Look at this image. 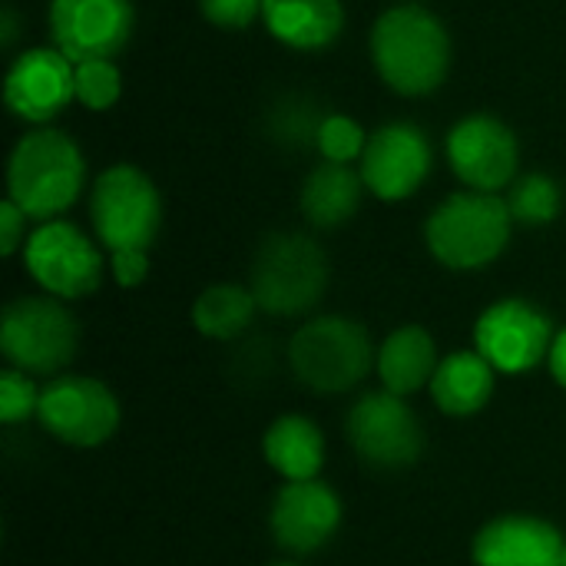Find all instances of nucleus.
Wrapping results in <instances>:
<instances>
[{"label":"nucleus","instance_id":"nucleus-1","mask_svg":"<svg viewBox=\"0 0 566 566\" xmlns=\"http://www.w3.org/2000/svg\"><path fill=\"white\" fill-rule=\"evenodd\" d=\"M86 186V159L73 136L53 126L27 129L7 159V199L30 222L63 219Z\"/></svg>","mask_w":566,"mask_h":566},{"label":"nucleus","instance_id":"nucleus-2","mask_svg":"<svg viewBox=\"0 0 566 566\" xmlns=\"http://www.w3.org/2000/svg\"><path fill=\"white\" fill-rule=\"evenodd\" d=\"M371 63L395 93L428 96L451 70V36L428 7L398 3L371 27Z\"/></svg>","mask_w":566,"mask_h":566},{"label":"nucleus","instance_id":"nucleus-3","mask_svg":"<svg viewBox=\"0 0 566 566\" xmlns=\"http://www.w3.org/2000/svg\"><path fill=\"white\" fill-rule=\"evenodd\" d=\"M292 378L312 395H348L368 381L378 345L352 315H308L285 345Z\"/></svg>","mask_w":566,"mask_h":566},{"label":"nucleus","instance_id":"nucleus-4","mask_svg":"<svg viewBox=\"0 0 566 566\" xmlns=\"http://www.w3.org/2000/svg\"><path fill=\"white\" fill-rule=\"evenodd\" d=\"M514 216L504 196L461 189L441 199L424 222L431 259L451 272H478L494 265L511 245Z\"/></svg>","mask_w":566,"mask_h":566},{"label":"nucleus","instance_id":"nucleus-5","mask_svg":"<svg viewBox=\"0 0 566 566\" xmlns=\"http://www.w3.org/2000/svg\"><path fill=\"white\" fill-rule=\"evenodd\" d=\"M332 265L325 249L305 232H272L259 242L249 289L272 318H305L325 298Z\"/></svg>","mask_w":566,"mask_h":566},{"label":"nucleus","instance_id":"nucleus-6","mask_svg":"<svg viewBox=\"0 0 566 566\" xmlns=\"http://www.w3.org/2000/svg\"><path fill=\"white\" fill-rule=\"evenodd\" d=\"M80 322L70 302L53 295H20L0 312V355L10 368L30 378L63 375L80 352Z\"/></svg>","mask_w":566,"mask_h":566},{"label":"nucleus","instance_id":"nucleus-7","mask_svg":"<svg viewBox=\"0 0 566 566\" xmlns=\"http://www.w3.org/2000/svg\"><path fill=\"white\" fill-rule=\"evenodd\" d=\"M20 259L33 285L60 302L90 298L103 285L109 269L106 249L70 219L36 222V229H30L27 235Z\"/></svg>","mask_w":566,"mask_h":566},{"label":"nucleus","instance_id":"nucleus-8","mask_svg":"<svg viewBox=\"0 0 566 566\" xmlns=\"http://www.w3.org/2000/svg\"><path fill=\"white\" fill-rule=\"evenodd\" d=\"M90 222L96 242L106 252H123V249L149 252L163 226V196L139 166L116 163L103 169L93 182Z\"/></svg>","mask_w":566,"mask_h":566},{"label":"nucleus","instance_id":"nucleus-9","mask_svg":"<svg viewBox=\"0 0 566 566\" xmlns=\"http://www.w3.org/2000/svg\"><path fill=\"white\" fill-rule=\"evenodd\" d=\"M36 424L43 434L66 448L93 451L116 438L123 424V408L116 391L96 375L63 371L43 381Z\"/></svg>","mask_w":566,"mask_h":566},{"label":"nucleus","instance_id":"nucleus-10","mask_svg":"<svg viewBox=\"0 0 566 566\" xmlns=\"http://www.w3.org/2000/svg\"><path fill=\"white\" fill-rule=\"evenodd\" d=\"M345 438L358 461L375 471H408L424 454V424L408 398L385 388L365 391L345 418Z\"/></svg>","mask_w":566,"mask_h":566},{"label":"nucleus","instance_id":"nucleus-11","mask_svg":"<svg viewBox=\"0 0 566 566\" xmlns=\"http://www.w3.org/2000/svg\"><path fill=\"white\" fill-rule=\"evenodd\" d=\"M554 335V318L537 302L507 295L491 302L474 318L471 348H478L497 368V375H527L547 365Z\"/></svg>","mask_w":566,"mask_h":566},{"label":"nucleus","instance_id":"nucleus-12","mask_svg":"<svg viewBox=\"0 0 566 566\" xmlns=\"http://www.w3.org/2000/svg\"><path fill=\"white\" fill-rule=\"evenodd\" d=\"M46 23L70 63L116 60L133 36L136 10L133 0H50Z\"/></svg>","mask_w":566,"mask_h":566},{"label":"nucleus","instance_id":"nucleus-13","mask_svg":"<svg viewBox=\"0 0 566 566\" xmlns=\"http://www.w3.org/2000/svg\"><path fill=\"white\" fill-rule=\"evenodd\" d=\"M342 524L345 504L338 491L322 478L282 484L269 504V534L292 557L325 551L342 531Z\"/></svg>","mask_w":566,"mask_h":566},{"label":"nucleus","instance_id":"nucleus-14","mask_svg":"<svg viewBox=\"0 0 566 566\" xmlns=\"http://www.w3.org/2000/svg\"><path fill=\"white\" fill-rule=\"evenodd\" d=\"M431 163L434 153L424 129L408 119H391L368 136L365 156L358 159V172L375 199L401 202L424 186Z\"/></svg>","mask_w":566,"mask_h":566},{"label":"nucleus","instance_id":"nucleus-15","mask_svg":"<svg viewBox=\"0 0 566 566\" xmlns=\"http://www.w3.org/2000/svg\"><path fill=\"white\" fill-rule=\"evenodd\" d=\"M448 163L464 189L497 196L517 179L521 146L504 119L474 113L454 123V129L448 133Z\"/></svg>","mask_w":566,"mask_h":566},{"label":"nucleus","instance_id":"nucleus-16","mask_svg":"<svg viewBox=\"0 0 566 566\" xmlns=\"http://www.w3.org/2000/svg\"><path fill=\"white\" fill-rule=\"evenodd\" d=\"M76 99V63L56 46L23 50L3 76L7 109L33 126H46Z\"/></svg>","mask_w":566,"mask_h":566},{"label":"nucleus","instance_id":"nucleus-17","mask_svg":"<svg viewBox=\"0 0 566 566\" xmlns=\"http://www.w3.org/2000/svg\"><path fill=\"white\" fill-rule=\"evenodd\" d=\"M566 537L537 514H497L471 537L474 566H560Z\"/></svg>","mask_w":566,"mask_h":566},{"label":"nucleus","instance_id":"nucleus-18","mask_svg":"<svg viewBox=\"0 0 566 566\" xmlns=\"http://www.w3.org/2000/svg\"><path fill=\"white\" fill-rule=\"evenodd\" d=\"M441 365V352L434 335L424 325H398L378 342L375 375L385 391L411 398L431 388V378Z\"/></svg>","mask_w":566,"mask_h":566},{"label":"nucleus","instance_id":"nucleus-19","mask_svg":"<svg viewBox=\"0 0 566 566\" xmlns=\"http://www.w3.org/2000/svg\"><path fill=\"white\" fill-rule=\"evenodd\" d=\"M497 391V368L478 348H458L441 355V365L431 378V401L448 418L481 415Z\"/></svg>","mask_w":566,"mask_h":566},{"label":"nucleus","instance_id":"nucleus-20","mask_svg":"<svg viewBox=\"0 0 566 566\" xmlns=\"http://www.w3.org/2000/svg\"><path fill=\"white\" fill-rule=\"evenodd\" d=\"M262 458L282 484L315 481L325 471V431L305 415H279L262 434Z\"/></svg>","mask_w":566,"mask_h":566},{"label":"nucleus","instance_id":"nucleus-21","mask_svg":"<svg viewBox=\"0 0 566 566\" xmlns=\"http://www.w3.org/2000/svg\"><path fill=\"white\" fill-rule=\"evenodd\" d=\"M265 30L292 50H325L345 30L342 0H262Z\"/></svg>","mask_w":566,"mask_h":566},{"label":"nucleus","instance_id":"nucleus-22","mask_svg":"<svg viewBox=\"0 0 566 566\" xmlns=\"http://www.w3.org/2000/svg\"><path fill=\"white\" fill-rule=\"evenodd\" d=\"M365 179L358 169L342 163H322L308 172L298 206L312 229H338L361 209Z\"/></svg>","mask_w":566,"mask_h":566},{"label":"nucleus","instance_id":"nucleus-23","mask_svg":"<svg viewBox=\"0 0 566 566\" xmlns=\"http://www.w3.org/2000/svg\"><path fill=\"white\" fill-rule=\"evenodd\" d=\"M259 312L262 308H259L249 285L216 282V285H206L196 295L189 318H192V328L202 338H209V342H235L252 328Z\"/></svg>","mask_w":566,"mask_h":566},{"label":"nucleus","instance_id":"nucleus-24","mask_svg":"<svg viewBox=\"0 0 566 566\" xmlns=\"http://www.w3.org/2000/svg\"><path fill=\"white\" fill-rule=\"evenodd\" d=\"M507 209L514 216V222L521 226H551L560 209H564V192L557 186L554 176L547 172H527V176H517L511 192H507Z\"/></svg>","mask_w":566,"mask_h":566},{"label":"nucleus","instance_id":"nucleus-25","mask_svg":"<svg viewBox=\"0 0 566 566\" xmlns=\"http://www.w3.org/2000/svg\"><path fill=\"white\" fill-rule=\"evenodd\" d=\"M318 149L325 156V163H342V166H352L355 159L365 156V146H368V133L358 119L345 116V113H332L318 123Z\"/></svg>","mask_w":566,"mask_h":566},{"label":"nucleus","instance_id":"nucleus-26","mask_svg":"<svg viewBox=\"0 0 566 566\" xmlns=\"http://www.w3.org/2000/svg\"><path fill=\"white\" fill-rule=\"evenodd\" d=\"M123 96V76L113 60H86L76 63V99L93 109H113Z\"/></svg>","mask_w":566,"mask_h":566},{"label":"nucleus","instance_id":"nucleus-27","mask_svg":"<svg viewBox=\"0 0 566 566\" xmlns=\"http://www.w3.org/2000/svg\"><path fill=\"white\" fill-rule=\"evenodd\" d=\"M40 391H43V385H36V378L3 365V371H0V424L17 428V424L36 421Z\"/></svg>","mask_w":566,"mask_h":566},{"label":"nucleus","instance_id":"nucleus-28","mask_svg":"<svg viewBox=\"0 0 566 566\" xmlns=\"http://www.w3.org/2000/svg\"><path fill=\"white\" fill-rule=\"evenodd\" d=\"M199 10L219 30H245L262 17V0H199Z\"/></svg>","mask_w":566,"mask_h":566},{"label":"nucleus","instance_id":"nucleus-29","mask_svg":"<svg viewBox=\"0 0 566 566\" xmlns=\"http://www.w3.org/2000/svg\"><path fill=\"white\" fill-rule=\"evenodd\" d=\"M106 255H109V279L119 289H139L149 279V252L123 249V252H106Z\"/></svg>","mask_w":566,"mask_h":566},{"label":"nucleus","instance_id":"nucleus-30","mask_svg":"<svg viewBox=\"0 0 566 566\" xmlns=\"http://www.w3.org/2000/svg\"><path fill=\"white\" fill-rule=\"evenodd\" d=\"M27 212L17 206V202H10V199H3L0 202V252L7 255V259H13L17 252H23V245H27Z\"/></svg>","mask_w":566,"mask_h":566},{"label":"nucleus","instance_id":"nucleus-31","mask_svg":"<svg viewBox=\"0 0 566 566\" xmlns=\"http://www.w3.org/2000/svg\"><path fill=\"white\" fill-rule=\"evenodd\" d=\"M547 371L557 381V388L566 391V325L557 328V335H554V345H551V355H547Z\"/></svg>","mask_w":566,"mask_h":566},{"label":"nucleus","instance_id":"nucleus-32","mask_svg":"<svg viewBox=\"0 0 566 566\" xmlns=\"http://www.w3.org/2000/svg\"><path fill=\"white\" fill-rule=\"evenodd\" d=\"M17 33H20V17H17V10L7 3V7L0 10V46H3V50H13Z\"/></svg>","mask_w":566,"mask_h":566},{"label":"nucleus","instance_id":"nucleus-33","mask_svg":"<svg viewBox=\"0 0 566 566\" xmlns=\"http://www.w3.org/2000/svg\"><path fill=\"white\" fill-rule=\"evenodd\" d=\"M269 566H302V564H295V560H279V564H269Z\"/></svg>","mask_w":566,"mask_h":566},{"label":"nucleus","instance_id":"nucleus-34","mask_svg":"<svg viewBox=\"0 0 566 566\" xmlns=\"http://www.w3.org/2000/svg\"><path fill=\"white\" fill-rule=\"evenodd\" d=\"M560 566H566V544H564V551H560Z\"/></svg>","mask_w":566,"mask_h":566}]
</instances>
